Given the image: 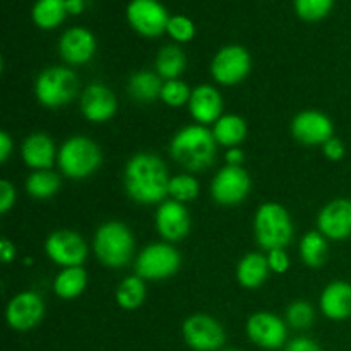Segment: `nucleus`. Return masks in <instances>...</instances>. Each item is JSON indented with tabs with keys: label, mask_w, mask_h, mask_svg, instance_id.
Wrapping results in <instances>:
<instances>
[{
	"label": "nucleus",
	"mask_w": 351,
	"mask_h": 351,
	"mask_svg": "<svg viewBox=\"0 0 351 351\" xmlns=\"http://www.w3.org/2000/svg\"><path fill=\"white\" fill-rule=\"evenodd\" d=\"M84 9V2L82 0H67V12L69 14H79Z\"/></svg>",
	"instance_id": "44"
},
{
	"label": "nucleus",
	"mask_w": 351,
	"mask_h": 351,
	"mask_svg": "<svg viewBox=\"0 0 351 351\" xmlns=\"http://www.w3.org/2000/svg\"><path fill=\"white\" fill-rule=\"evenodd\" d=\"M60 57L71 65H82L93 58L96 51V38L86 27H71L65 31L58 43Z\"/></svg>",
	"instance_id": "19"
},
{
	"label": "nucleus",
	"mask_w": 351,
	"mask_h": 351,
	"mask_svg": "<svg viewBox=\"0 0 351 351\" xmlns=\"http://www.w3.org/2000/svg\"><path fill=\"white\" fill-rule=\"evenodd\" d=\"M45 314V304L34 291H23L9 302L5 311L7 324L14 331H29L36 328Z\"/></svg>",
	"instance_id": "15"
},
{
	"label": "nucleus",
	"mask_w": 351,
	"mask_h": 351,
	"mask_svg": "<svg viewBox=\"0 0 351 351\" xmlns=\"http://www.w3.org/2000/svg\"><path fill=\"white\" fill-rule=\"evenodd\" d=\"M216 143L226 147H237L247 137V123L239 115H223L213 129Z\"/></svg>",
	"instance_id": "26"
},
{
	"label": "nucleus",
	"mask_w": 351,
	"mask_h": 351,
	"mask_svg": "<svg viewBox=\"0 0 351 351\" xmlns=\"http://www.w3.org/2000/svg\"><path fill=\"white\" fill-rule=\"evenodd\" d=\"M93 247L99 263L108 267H122L132 259L136 240L129 226L120 221H108L98 228Z\"/></svg>",
	"instance_id": "5"
},
{
	"label": "nucleus",
	"mask_w": 351,
	"mask_h": 351,
	"mask_svg": "<svg viewBox=\"0 0 351 351\" xmlns=\"http://www.w3.org/2000/svg\"><path fill=\"white\" fill-rule=\"evenodd\" d=\"M180 254L173 245L165 242L144 247L136 259V274L143 280L160 281L171 278L180 267Z\"/></svg>",
	"instance_id": "7"
},
{
	"label": "nucleus",
	"mask_w": 351,
	"mask_h": 351,
	"mask_svg": "<svg viewBox=\"0 0 351 351\" xmlns=\"http://www.w3.org/2000/svg\"><path fill=\"white\" fill-rule=\"evenodd\" d=\"M254 233L263 249H285L293 239V223L287 209L278 202L261 206L254 218Z\"/></svg>",
	"instance_id": "4"
},
{
	"label": "nucleus",
	"mask_w": 351,
	"mask_h": 351,
	"mask_svg": "<svg viewBox=\"0 0 351 351\" xmlns=\"http://www.w3.org/2000/svg\"><path fill=\"white\" fill-rule=\"evenodd\" d=\"M26 167L33 170H50L55 163V143L50 136L43 132H34L24 139L21 147Z\"/></svg>",
	"instance_id": "21"
},
{
	"label": "nucleus",
	"mask_w": 351,
	"mask_h": 351,
	"mask_svg": "<svg viewBox=\"0 0 351 351\" xmlns=\"http://www.w3.org/2000/svg\"><path fill=\"white\" fill-rule=\"evenodd\" d=\"M86 285H88V274L81 266L64 267L55 278L53 290L57 297L64 298V300H72L84 291Z\"/></svg>",
	"instance_id": "25"
},
{
	"label": "nucleus",
	"mask_w": 351,
	"mask_h": 351,
	"mask_svg": "<svg viewBox=\"0 0 351 351\" xmlns=\"http://www.w3.org/2000/svg\"><path fill=\"white\" fill-rule=\"evenodd\" d=\"M123 185L132 201L139 204H158L168 195L167 165L151 153H139L129 160L123 170Z\"/></svg>",
	"instance_id": "1"
},
{
	"label": "nucleus",
	"mask_w": 351,
	"mask_h": 351,
	"mask_svg": "<svg viewBox=\"0 0 351 351\" xmlns=\"http://www.w3.org/2000/svg\"><path fill=\"white\" fill-rule=\"evenodd\" d=\"M45 250L55 264L64 267L81 266L88 257V245L74 230H57L51 233L45 243Z\"/></svg>",
	"instance_id": "12"
},
{
	"label": "nucleus",
	"mask_w": 351,
	"mask_h": 351,
	"mask_svg": "<svg viewBox=\"0 0 351 351\" xmlns=\"http://www.w3.org/2000/svg\"><path fill=\"white\" fill-rule=\"evenodd\" d=\"M285 351H322V348L314 339L300 336V338H295L291 341H288L287 346H285Z\"/></svg>",
	"instance_id": "40"
},
{
	"label": "nucleus",
	"mask_w": 351,
	"mask_h": 351,
	"mask_svg": "<svg viewBox=\"0 0 351 351\" xmlns=\"http://www.w3.org/2000/svg\"><path fill=\"white\" fill-rule=\"evenodd\" d=\"M16 202V189L9 180H0V213L5 215Z\"/></svg>",
	"instance_id": "38"
},
{
	"label": "nucleus",
	"mask_w": 351,
	"mask_h": 351,
	"mask_svg": "<svg viewBox=\"0 0 351 351\" xmlns=\"http://www.w3.org/2000/svg\"><path fill=\"white\" fill-rule=\"evenodd\" d=\"M291 134L298 143L305 146H324L329 139H332L335 125L328 115L315 110H305L298 113L291 122Z\"/></svg>",
	"instance_id": "14"
},
{
	"label": "nucleus",
	"mask_w": 351,
	"mask_h": 351,
	"mask_svg": "<svg viewBox=\"0 0 351 351\" xmlns=\"http://www.w3.org/2000/svg\"><path fill=\"white\" fill-rule=\"evenodd\" d=\"M300 256L307 266L319 267L326 263L328 257V240L321 232L305 233L300 242Z\"/></svg>",
	"instance_id": "30"
},
{
	"label": "nucleus",
	"mask_w": 351,
	"mask_h": 351,
	"mask_svg": "<svg viewBox=\"0 0 351 351\" xmlns=\"http://www.w3.org/2000/svg\"><path fill=\"white\" fill-rule=\"evenodd\" d=\"M269 263L267 257H264L259 252H250L242 257L237 267V280L247 290H256L264 281L267 280L269 274Z\"/></svg>",
	"instance_id": "23"
},
{
	"label": "nucleus",
	"mask_w": 351,
	"mask_h": 351,
	"mask_svg": "<svg viewBox=\"0 0 351 351\" xmlns=\"http://www.w3.org/2000/svg\"><path fill=\"white\" fill-rule=\"evenodd\" d=\"M216 139L206 125H187L178 130L170 143V153L177 163L191 171H202L215 163Z\"/></svg>",
	"instance_id": "2"
},
{
	"label": "nucleus",
	"mask_w": 351,
	"mask_h": 351,
	"mask_svg": "<svg viewBox=\"0 0 351 351\" xmlns=\"http://www.w3.org/2000/svg\"><path fill=\"white\" fill-rule=\"evenodd\" d=\"M319 232L331 240L351 237V199H335L321 209L317 216Z\"/></svg>",
	"instance_id": "17"
},
{
	"label": "nucleus",
	"mask_w": 351,
	"mask_h": 351,
	"mask_svg": "<svg viewBox=\"0 0 351 351\" xmlns=\"http://www.w3.org/2000/svg\"><path fill=\"white\" fill-rule=\"evenodd\" d=\"M191 95H192L191 88H189L184 81H180V79H171V81L163 82V89H161L160 98L163 99L168 106L177 108V106H182L185 105V103H189Z\"/></svg>",
	"instance_id": "35"
},
{
	"label": "nucleus",
	"mask_w": 351,
	"mask_h": 351,
	"mask_svg": "<svg viewBox=\"0 0 351 351\" xmlns=\"http://www.w3.org/2000/svg\"><path fill=\"white\" fill-rule=\"evenodd\" d=\"M321 311L331 321H345L351 317V283L332 281L321 295Z\"/></svg>",
	"instance_id": "22"
},
{
	"label": "nucleus",
	"mask_w": 351,
	"mask_h": 351,
	"mask_svg": "<svg viewBox=\"0 0 351 351\" xmlns=\"http://www.w3.org/2000/svg\"><path fill=\"white\" fill-rule=\"evenodd\" d=\"M156 230L167 242H178L191 232V215L178 201H163L156 211Z\"/></svg>",
	"instance_id": "16"
},
{
	"label": "nucleus",
	"mask_w": 351,
	"mask_h": 351,
	"mask_svg": "<svg viewBox=\"0 0 351 351\" xmlns=\"http://www.w3.org/2000/svg\"><path fill=\"white\" fill-rule=\"evenodd\" d=\"M322 153H324V156L328 158V160L339 161L343 160V156H345L346 153L345 144H343L338 137H332V139H329L328 143L322 146Z\"/></svg>",
	"instance_id": "39"
},
{
	"label": "nucleus",
	"mask_w": 351,
	"mask_h": 351,
	"mask_svg": "<svg viewBox=\"0 0 351 351\" xmlns=\"http://www.w3.org/2000/svg\"><path fill=\"white\" fill-rule=\"evenodd\" d=\"M167 33L178 43H185L195 36V26L187 16H171L168 21Z\"/></svg>",
	"instance_id": "36"
},
{
	"label": "nucleus",
	"mask_w": 351,
	"mask_h": 351,
	"mask_svg": "<svg viewBox=\"0 0 351 351\" xmlns=\"http://www.w3.org/2000/svg\"><path fill=\"white\" fill-rule=\"evenodd\" d=\"M161 89H163V81H161L160 75L151 71L136 72V74L130 75L129 84H127L129 95L143 103L160 98Z\"/></svg>",
	"instance_id": "24"
},
{
	"label": "nucleus",
	"mask_w": 351,
	"mask_h": 351,
	"mask_svg": "<svg viewBox=\"0 0 351 351\" xmlns=\"http://www.w3.org/2000/svg\"><path fill=\"white\" fill-rule=\"evenodd\" d=\"M12 139H10V136L5 130H2V132H0V161H2V163H5V161L9 160L10 153H12Z\"/></svg>",
	"instance_id": "41"
},
{
	"label": "nucleus",
	"mask_w": 351,
	"mask_h": 351,
	"mask_svg": "<svg viewBox=\"0 0 351 351\" xmlns=\"http://www.w3.org/2000/svg\"><path fill=\"white\" fill-rule=\"evenodd\" d=\"M245 331L250 341L264 350H280L287 346V322L271 312H256L250 315Z\"/></svg>",
	"instance_id": "13"
},
{
	"label": "nucleus",
	"mask_w": 351,
	"mask_h": 351,
	"mask_svg": "<svg viewBox=\"0 0 351 351\" xmlns=\"http://www.w3.org/2000/svg\"><path fill=\"white\" fill-rule=\"evenodd\" d=\"M225 160L228 165L240 167V165L243 163V160H245V153H243L242 149H239V147H230L225 154Z\"/></svg>",
	"instance_id": "43"
},
{
	"label": "nucleus",
	"mask_w": 351,
	"mask_h": 351,
	"mask_svg": "<svg viewBox=\"0 0 351 351\" xmlns=\"http://www.w3.org/2000/svg\"><path fill=\"white\" fill-rule=\"evenodd\" d=\"M189 112L201 125L218 122L223 112V99L218 89L208 84L197 86L189 99Z\"/></svg>",
	"instance_id": "20"
},
{
	"label": "nucleus",
	"mask_w": 351,
	"mask_h": 351,
	"mask_svg": "<svg viewBox=\"0 0 351 351\" xmlns=\"http://www.w3.org/2000/svg\"><path fill=\"white\" fill-rule=\"evenodd\" d=\"M81 112L93 123L108 122L117 113V98L105 84H89L81 96Z\"/></svg>",
	"instance_id": "18"
},
{
	"label": "nucleus",
	"mask_w": 351,
	"mask_h": 351,
	"mask_svg": "<svg viewBox=\"0 0 351 351\" xmlns=\"http://www.w3.org/2000/svg\"><path fill=\"white\" fill-rule=\"evenodd\" d=\"M250 53L240 45H228L215 55L211 62V75L223 86L240 84L249 75Z\"/></svg>",
	"instance_id": "9"
},
{
	"label": "nucleus",
	"mask_w": 351,
	"mask_h": 351,
	"mask_svg": "<svg viewBox=\"0 0 351 351\" xmlns=\"http://www.w3.org/2000/svg\"><path fill=\"white\" fill-rule=\"evenodd\" d=\"M79 91L77 75L69 67H48L34 82L36 99L47 108H60L75 98Z\"/></svg>",
	"instance_id": "6"
},
{
	"label": "nucleus",
	"mask_w": 351,
	"mask_h": 351,
	"mask_svg": "<svg viewBox=\"0 0 351 351\" xmlns=\"http://www.w3.org/2000/svg\"><path fill=\"white\" fill-rule=\"evenodd\" d=\"M127 19L139 34L156 38L167 31L170 16L158 0H130L127 5Z\"/></svg>",
	"instance_id": "10"
},
{
	"label": "nucleus",
	"mask_w": 351,
	"mask_h": 351,
	"mask_svg": "<svg viewBox=\"0 0 351 351\" xmlns=\"http://www.w3.org/2000/svg\"><path fill=\"white\" fill-rule=\"evenodd\" d=\"M67 16V0H36L33 7V21L41 29L60 26Z\"/></svg>",
	"instance_id": "27"
},
{
	"label": "nucleus",
	"mask_w": 351,
	"mask_h": 351,
	"mask_svg": "<svg viewBox=\"0 0 351 351\" xmlns=\"http://www.w3.org/2000/svg\"><path fill=\"white\" fill-rule=\"evenodd\" d=\"M187 58L184 50L178 45H167L160 50L156 57V72L161 79H178V75L185 71Z\"/></svg>",
	"instance_id": "28"
},
{
	"label": "nucleus",
	"mask_w": 351,
	"mask_h": 351,
	"mask_svg": "<svg viewBox=\"0 0 351 351\" xmlns=\"http://www.w3.org/2000/svg\"><path fill=\"white\" fill-rule=\"evenodd\" d=\"M60 189V177L50 170H36L27 177V194L36 199H48L55 195Z\"/></svg>",
	"instance_id": "31"
},
{
	"label": "nucleus",
	"mask_w": 351,
	"mask_h": 351,
	"mask_svg": "<svg viewBox=\"0 0 351 351\" xmlns=\"http://www.w3.org/2000/svg\"><path fill=\"white\" fill-rule=\"evenodd\" d=\"M117 304L125 311H134V308L141 307L146 298V285H144L143 278L137 274L125 278L122 283L117 288Z\"/></svg>",
	"instance_id": "29"
},
{
	"label": "nucleus",
	"mask_w": 351,
	"mask_h": 351,
	"mask_svg": "<svg viewBox=\"0 0 351 351\" xmlns=\"http://www.w3.org/2000/svg\"><path fill=\"white\" fill-rule=\"evenodd\" d=\"M101 149L98 144L84 136L67 139L57 153L58 168L71 180L91 177L101 167Z\"/></svg>",
	"instance_id": "3"
},
{
	"label": "nucleus",
	"mask_w": 351,
	"mask_h": 351,
	"mask_svg": "<svg viewBox=\"0 0 351 351\" xmlns=\"http://www.w3.org/2000/svg\"><path fill=\"white\" fill-rule=\"evenodd\" d=\"M335 0H295V10L304 21H321L331 12Z\"/></svg>",
	"instance_id": "34"
},
{
	"label": "nucleus",
	"mask_w": 351,
	"mask_h": 351,
	"mask_svg": "<svg viewBox=\"0 0 351 351\" xmlns=\"http://www.w3.org/2000/svg\"><path fill=\"white\" fill-rule=\"evenodd\" d=\"M250 177L242 167L226 165L216 173L211 184V195L219 206H237L249 195Z\"/></svg>",
	"instance_id": "11"
},
{
	"label": "nucleus",
	"mask_w": 351,
	"mask_h": 351,
	"mask_svg": "<svg viewBox=\"0 0 351 351\" xmlns=\"http://www.w3.org/2000/svg\"><path fill=\"white\" fill-rule=\"evenodd\" d=\"M225 351H242V350H235V348H232V350H225Z\"/></svg>",
	"instance_id": "45"
},
{
	"label": "nucleus",
	"mask_w": 351,
	"mask_h": 351,
	"mask_svg": "<svg viewBox=\"0 0 351 351\" xmlns=\"http://www.w3.org/2000/svg\"><path fill=\"white\" fill-rule=\"evenodd\" d=\"M182 335L194 351H218L226 341L223 326L208 314H194L185 319Z\"/></svg>",
	"instance_id": "8"
},
{
	"label": "nucleus",
	"mask_w": 351,
	"mask_h": 351,
	"mask_svg": "<svg viewBox=\"0 0 351 351\" xmlns=\"http://www.w3.org/2000/svg\"><path fill=\"white\" fill-rule=\"evenodd\" d=\"M267 263H269V269L278 274L287 273L288 267H290V259H288L285 249L271 250L269 256H267Z\"/></svg>",
	"instance_id": "37"
},
{
	"label": "nucleus",
	"mask_w": 351,
	"mask_h": 351,
	"mask_svg": "<svg viewBox=\"0 0 351 351\" xmlns=\"http://www.w3.org/2000/svg\"><path fill=\"white\" fill-rule=\"evenodd\" d=\"M168 195L173 197V201L178 202H191L199 195V182L191 175H177L170 178L168 185Z\"/></svg>",
	"instance_id": "32"
},
{
	"label": "nucleus",
	"mask_w": 351,
	"mask_h": 351,
	"mask_svg": "<svg viewBox=\"0 0 351 351\" xmlns=\"http://www.w3.org/2000/svg\"><path fill=\"white\" fill-rule=\"evenodd\" d=\"M315 319L314 307L305 300H297L287 308V324L293 329H308Z\"/></svg>",
	"instance_id": "33"
},
{
	"label": "nucleus",
	"mask_w": 351,
	"mask_h": 351,
	"mask_svg": "<svg viewBox=\"0 0 351 351\" xmlns=\"http://www.w3.org/2000/svg\"><path fill=\"white\" fill-rule=\"evenodd\" d=\"M0 257H2V263L7 264L16 257V249H14L12 242H9L7 239L0 240Z\"/></svg>",
	"instance_id": "42"
}]
</instances>
